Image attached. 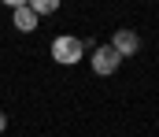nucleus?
Wrapping results in <instances>:
<instances>
[{
    "instance_id": "3",
    "label": "nucleus",
    "mask_w": 159,
    "mask_h": 137,
    "mask_svg": "<svg viewBox=\"0 0 159 137\" xmlns=\"http://www.w3.org/2000/svg\"><path fill=\"white\" fill-rule=\"evenodd\" d=\"M111 48H115L122 59H126V56H133V52L141 48V37H137L133 30H115V37H111Z\"/></svg>"
},
{
    "instance_id": "1",
    "label": "nucleus",
    "mask_w": 159,
    "mask_h": 137,
    "mask_svg": "<svg viewBox=\"0 0 159 137\" xmlns=\"http://www.w3.org/2000/svg\"><path fill=\"white\" fill-rule=\"evenodd\" d=\"M81 56H85V41H81V37H56V41H52V59L63 63V67L81 63Z\"/></svg>"
},
{
    "instance_id": "2",
    "label": "nucleus",
    "mask_w": 159,
    "mask_h": 137,
    "mask_svg": "<svg viewBox=\"0 0 159 137\" xmlns=\"http://www.w3.org/2000/svg\"><path fill=\"white\" fill-rule=\"evenodd\" d=\"M89 63H93V71H96L100 78H107V74H115V71H119L122 56H119L111 45H100V48H93V59H89Z\"/></svg>"
},
{
    "instance_id": "4",
    "label": "nucleus",
    "mask_w": 159,
    "mask_h": 137,
    "mask_svg": "<svg viewBox=\"0 0 159 137\" xmlns=\"http://www.w3.org/2000/svg\"><path fill=\"white\" fill-rule=\"evenodd\" d=\"M11 22H15V30H22V34H34V30H37V15H34L26 4H11Z\"/></svg>"
},
{
    "instance_id": "5",
    "label": "nucleus",
    "mask_w": 159,
    "mask_h": 137,
    "mask_svg": "<svg viewBox=\"0 0 159 137\" xmlns=\"http://www.w3.org/2000/svg\"><path fill=\"white\" fill-rule=\"evenodd\" d=\"M26 7H30V11H34V15L41 19V15H52V11H56L59 4H56V0H30Z\"/></svg>"
},
{
    "instance_id": "6",
    "label": "nucleus",
    "mask_w": 159,
    "mask_h": 137,
    "mask_svg": "<svg viewBox=\"0 0 159 137\" xmlns=\"http://www.w3.org/2000/svg\"><path fill=\"white\" fill-rule=\"evenodd\" d=\"M4 126H7V115H4V111H0V134H4Z\"/></svg>"
}]
</instances>
